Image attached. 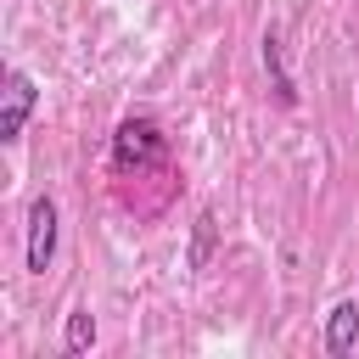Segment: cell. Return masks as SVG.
<instances>
[{
    "mask_svg": "<svg viewBox=\"0 0 359 359\" xmlns=\"http://www.w3.org/2000/svg\"><path fill=\"white\" fill-rule=\"evenodd\" d=\"M264 67H269V79H275V95L292 107V101H297V90H292V79H286V67H280V34H275V28L264 34Z\"/></svg>",
    "mask_w": 359,
    "mask_h": 359,
    "instance_id": "cell-5",
    "label": "cell"
},
{
    "mask_svg": "<svg viewBox=\"0 0 359 359\" xmlns=\"http://www.w3.org/2000/svg\"><path fill=\"white\" fill-rule=\"evenodd\" d=\"M353 342H359V303H337L325 314V348L331 353H348Z\"/></svg>",
    "mask_w": 359,
    "mask_h": 359,
    "instance_id": "cell-4",
    "label": "cell"
},
{
    "mask_svg": "<svg viewBox=\"0 0 359 359\" xmlns=\"http://www.w3.org/2000/svg\"><path fill=\"white\" fill-rule=\"evenodd\" d=\"M90 342H95V314H90V309H73V314H67V331H62V348H67V353H84Z\"/></svg>",
    "mask_w": 359,
    "mask_h": 359,
    "instance_id": "cell-6",
    "label": "cell"
},
{
    "mask_svg": "<svg viewBox=\"0 0 359 359\" xmlns=\"http://www.w3.org/2000/svg\"><path fill=\"white\" fill-rule=\"evenodd\" d=\"M50 258H56V202L34 196V208H28V269L45 275Z\"/></svg>",
    "mask_w": 359,
    "mask_h": 359,
    "instance_id": "cell-3",
    "label": "cell"
},
{
    "mask_svg": "<svg viewBox=\"0 0 359 359\" xmlns=\"http://www.w3.org/2000/svg\"><path fill=\"white\" fill-rule=\"evenodd\" d=\"M163 151H168V140H163V129H157L151 118H123L118 135H112V168H118V174L157 168Z\"/></svg>",
    "mask_w": 359,
    "mask_h": 359,
    "instance_id": "cell-1",
    "label": "cell"
},
{
    "mask_svg": "<svg viewBox=\"0 0 359 359\" xmlns=\"http://www.w3.org/2000/svg\"><path fill=\"white\" fill-rule=\"evenodd\" d=\"M208 252H213V213H196V247H191V264L202 269Z\"/></svg>",
    "mask_w": 359,
    "mask_h": 359,
    "instance_id": "cell-7",
    "label": "cell"
},
{
    "mask_svg": "<svg viewBox=\"0 0 359 359\" xmlns=\"http://www.w3.org/2000/svg\"><path fill=\"white\" fill-rule=\"evenodd\" d=\"M34 101H39L34 79H28L22 67H11V73H6V101H0V140H6V146H11V140H22V123H28Z\"/></svg>",
    "mask_w": 359,
    "mask_h": 359,
    "instance_id": "cell-2",
    "label": "cell"
}]
</instances>
